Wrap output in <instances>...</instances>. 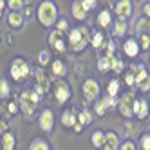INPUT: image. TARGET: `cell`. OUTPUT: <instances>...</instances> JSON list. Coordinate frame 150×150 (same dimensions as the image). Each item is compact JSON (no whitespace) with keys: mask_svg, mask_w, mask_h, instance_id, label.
I'll use <instances>...</instances> for the list:
<instances>
[{"mask_svg":"<svg viewBox=\"0 0 150 150\" xmlns=\"http://www.w3.org/2000/svg\"><path fill=\"white\" fill-rule=\"evenodd\" d=\"M103 146H105V150H117V136L114 132H109L105 136Z\"/></svg>","mask_w":150,"mask_h":150,"instance_id":"14","label":"cell"},{"mask_svg":"<svg viewBox=\"0 0 150 150\" xmlns=\"http://www.w3.org/2000/svg\"><path fill=\"white\" fill-rule=\"evenodd\" d=\"M52 47H54L56 51H60V52H63V51H65V45H63V42H62L60 38L54 42V44H52Z\"/></svg>","mask_w":150,"mask_h":150,"instance_id":"36","label":"cell"},{"mask_svg":"<svg viewBox=\"0 0 150 150\" xmlns=\"http://www.w3.org/2000/svg\"><path fill=\"white\" fill-rule=\"evenodd\" d=\"M98 24H100V25H103V27L109 25V24H110V13H109V11L100 13V16H98Z\"/></svg>","mask_w":150,"mask_h":150,"instance_id":"23","label":"cell"},{"mask_svg":"<svg viewBox=\"0 0 150 150\" xmlns=\"http://www.w3.org/2000/svg\"><path fill=\"white\" fill-rule=\"evenodd\" d=\"M125 29H127L125 20L120 18V20L116 22V25H114V35H116V36H123V35H125Z\"/></svg>","mask_w":150,"mask_h":150,"instance_id":"19","label":"cell"},{"mask_svg":"<svg viewBox=\"0 0 150 150\" xmlns=\"http://www.w3.org/2000/svg\"><path fill=\"white\" fill-rule=\"evenodd\" d=\"M116 101H117V100L114 98V96H109V98L105 100V105H107V107H116Z\"/></svg>","mask_w":150,"mask_h":150,"instance_id":"38","label":"cell"},{"mask_svg":"<svg viewBox=\"0 0 150 150\" xmlns=\"http://www.w3.org/2000/svg\"><path fill=\"white\" fill-rule=\"evenodd\" d=\"M81 6L85 7V11H89V9H92L96 6V0H81Z\"/></svg>","mask_w":150,"mask_h":150,"instance_id":"33","label":"cell"},{"mask_svg":"<svg viewBox=\"0 0 150 150\" xmlns=\"http://www.w3.org/2000/svg\"><path fill=\"white\" fill-rule=\"evenodd\" d=\"M2 148L4 150H15V134L6 132L2 136Z\"/></svg>","mask_w":150,"mask_h":150,"instance_id":"15","label":"cell"},{"mask_svg":"<svg viewBox=\"0 0 150 150\" xmlns=\"http://www.w3.org/2000/svg\"><path fill=\"white\" fill-rule=\"evenodd\" d=\"M6 128H7V127H6V123H4L2 120H0V132H4V130H6Z\"/></svg>","mask_w":150,"mask_h":150,"instance_id":"42","label":"cell"},{"mask_svg":"<svg viewBox=\"0 0 150 150\" xmlns=\"http://www.w3.org/2000/svg\"><path fill=\"white\" fill-rule=\"evenodd\" d=\"M62 123L65 127H72L74 123H76V114H74L72 110H65L62 114Z\"/></svg>","mask_w":150,"mask_h":150,"instance_id":"17","label":"cell"},{"mask_svg":"<svg viewBox=\"0 0 150 150\" xmlns=\"http://www.w3.org/2000/svg\"><path fill=\"white\" fill-rule=\"evenodd\" d=\"M121 150H136V145H134L132 141H125V143L121 145Z\"/></svg>","mask_w":150,"mask_h":150,"instance_id":"37","label":"cell"},{"mask_svg":"<svg viewBox=\"0 0 150 150\" xmlns=\"http://www.w3.org/2000/svg\"><path fill=\"white\" fill-rule=\"evenodd\" d=\"M72 15L78 20H83L85 16H87V11H85V7L81 6V0H76V2L72 4Z\"/></svg>","mask_w":150,"mask_h":150,"instance_id":"16","label":"cell"},{"mask_svg":"<svg viewBox=\"0 0 150 150\" xmlns=\"http://www.w3.org/2000/svg\"><path fill=\"white\" fill-rule=\"evenodd\" d=\"M38 62L42 63V65H45V63L49 62V52H47V51H42L40 56H38Z\"/></svg>","mask_w":150,"mask_h":150,"instance_id":"32","label":"cell"},{"mask_svg":"<svg viewBox=\"0 0 150 150\" xmlns=\"http://www.w3.org/2000/svg\"><path fill=\"white\" fill-rule=\"evenodd\" d=\"M103 143H105V136H103L100 130L94 132V134H92V145L100 148V146H103Z\"/></svg>","mask_w":150,"mask_h":150,"instance_id":"22","label":"cell"},{"mask_svg":"<svg viewBox=\"0 0 150 150\" xmlns=\"http://www.w3.org/2000/svg\"><path fill=\"white\" fill-rule=\"evenodd\" d=\"M81 130V125L80 123H74V132H80Z\"/></svg>","mask_w":150,"mask_h":150,"instance_id":"43","label":"cell"},{"mask_svg":"<svg viewBox=\"0 0 150 150\" xmlns=\"http://www.w3.org/2000/svg\"><path fill=\"white\" fill-rule=\"evenodd\" d=\"M52 123H54V116H52V110H51V109H45L44 112L40 114L38 125H40V128H42V130L51 132V130H52Z\"/></svg>","mask_w":150,"mask_h":150,"instance_id":"5","label":"cell"},{"mask_svg":"<svg viewBox=\"0 0 150 150\" xmlns=\"http://www.w3.org/2000/svg\"><path fill=\"white\" fill-rule=\"evenodd\" d=\"M123 51H125V54H127V56H130V58L137 56L139 47H137V44H136V40H127V42H125V45H123Z\"/></svg>","mask_w":150,"mask_h":150,"instance_id":"13","label":"cell"},{"mask_svg":"<svg viewBox=\"0 0 150 150\" xmlns=\"http://www.w3.org/2000/svg\"><path fill=\"white\" fill-rule=\"evenodd\" d=\"M110 67H112V69H116V72H120V71H121V67H123V63L112 56V58H110Z\"/></svg>","mask_w":150,"mask_h":150,"instance_id":"30","label":"cell"},{"mask_svg":"<svg viewBox=\"0 0 150 150\" xmlns=\"http://www.w3.org/2000/svg\"><path fill=\"white\" fill-rule=\"evenodd\" d=\"M7 24L13 29H20L24 25V15H20V11H11L7 15Z\"/></svg>","mask_w":150,"mask_h":150,"instance_id":"10","label":"cell"},{"mask_svg":"<svg viewBox=\"0 0 150 150\" xmlns=\"http://www.w3.org/2000/svg\"><path fill=\"white\" fill-rule=\"evenodd\" d=\"M67 20H60V22H58V31H60V33H62V31H65L67 29Z\"/></svg>","mask_w":150,"mask_h":150,"instance_id":"39","label":"cell"},{"mask_svg":"<svg viewBox=\"0 0 150 150\" xmlns=\"http://www.w3.org/2000/svg\"><path fill=\"white\" fill-rule=\"evenodd\" d=\"M141 47H143V49H148V47H150V36L141 35Z\"/></svg>","mask_w":150,"mask_h":150,"instance_id":"34","label":"cell"},{"mask_svg":"<svg viewBox=\"0 0 150 150\" xmlns=\"http://www.w3.org/2000/svg\"><path fill=\"white\" fill-rule=\"evenodd\" d=\"M137 87L141 89V91H148V89H150V76H148V74H146V76L137 83Z\"/></svg>","mask_w":150,"mask_h":150,"instance_id":"28","label":"cell"},{"mask_svg":"<svg viewBox=\"0 0 150 150\" xmlns=\"http://www.w3.org/2000/svg\"><path fill=\"white\" fill-rule=\"evenodd\" d=\"M78 116H80V125H89L92 121V117H91L89 112H80Z\"/></svg>","mask_w":150,"mask_h":150,"instance_id":"27","label":"cell"},{"mask_svg":"<svg viewBox=\"0 0 150 150\" xmlns=\"http://www.w3.org/2000/svg\"><path fill=\"white\" fill-rule=\"evenodd\" d=\"M29 150H49V143L44 141V139H40V137H36L35 141L31 143Z\"/></svg>","mask_w":150,"mask_h":150,"instance_id":"18","label":"cell"},{"mask_svg":"<svg viewBox=\"0 0 150 150\" xmlns=\"http://www.w3.org/2000/svg\"><path fill=\"white\" fill-rule=\"evenodd\" d=\"M134 114L137 116V117H146L148 116V105H146V101H143V100H137V101H134Z\"/></svg>","mask_w":150,"mask_h":150,"instance_id":"12","label":"cell"},{"mask_svg":"<svg viewBox=\"0 0 150 150\" xmlns=\"http://www.w3.org/2000/svg\"><path fill=\"white\" fill-rule=\"evenodd\" d=\"M54 96H56L58 103H65V101L69 100V96H71V89H69V85H67L65 81H58L56 91H54Z\"/></svg>","mask_w":150,"mask_h":150,"instance_id":"6","label":"cell"},{"mask_svg":"<svg viewBox=\"0 0 150 150\" xmlns=\"http://www.w3.org/2000/svg\"><path fill=\"white\" fill-rule=\"evenodd\" d=\"M100 92V87H98V81L96 80H87L83 83V94L87 100H94Z\"/></svg>","mask_w":150,"mask_h":150,"instance_id":"8","label":"cell"},{"mask_svg":"<svg viewBox=\"0 0 150 150\" xmlns=\"http://www.w3.org/2000/svg\"><path fill=\"white\" fill-rule=\"evenodd\" d=\"M6 7V2H4V0H0V16H2V9Z\"/></svg>","mask_w":150,"mask_h":150,"instance_id":"44","label":"cell"},{"mask_svg":"<svg viewBox=\"0 0 150 150\" xmlns=\"http://www.w3.org/2000/svg\"><path fill=\"white\" fill-rule=\"evenodd\" d=\"M116 13L120 15V18H125L132 13V4L130 0H120V2L116 4Z\"/></svg>","mask_w":150,"mask_h":150,"instance_id":"9","label":"cell"},{"mask_svg":"<svg viewBox=\"0 0 150 150\" xmlns=\"http://www.w3.org/2000/svg\"><path fill=\"white\" fill-rule=\"evenodd\" d=\"M134 96L132 94H127L125 98L121 100V103H120V110H121V114L125 116V117H130L132 114H134Z\"/></svg>","mask_w":150,"mask_h":150,"instance_id":"7","label":"cell"},{"mask_svg":"<svg viewBox=\"0 0 150 150\" xmlns=\"http://www.w3.org/2000/svg\"><path fill=\"white\" fill-rule=\"evenodd\" d=\"M52 72H54L56 76H63V74H65V65H63L60 60L52 62Z\"/></svg>","mask_w":150,"mask_h":150,"instance_id":"20","label":"cell"},{"mask_svg":"<svg viewBox=\"0 0 150 150\" xmlns=\"http://www.w3.org/2000/svg\"><path fill=\"white\" fill-rule=\"evenodd\" d=\"M117 91H120V83H117L116 80H112V81L109 83V96H116Z\"/></svg>","mask_w":150,"mask_h":150,"instance_id":"26","label":"cell"},{"mask_svg":"<svg viewBox=\"0 0 150 150\" xmlns=\"http://www.w3.org/2000/svg\"><path fill=\"white\" fill-rule=\"evenodd\" d=\"M92 45H94V47H101V45H103V35H101V33H96V35H94Z\"/></svg>","mask_w":150,"mask_h":150,"instance_id":"29","label":"cell"},{"mask_svg":"<svg viewBox=\"0 0 150 150\" xmlns=\"http://www.w3.org/2000/svg\"><path fill=\"white\" fill-rule=\"evenodd\" d=\"M87 40H89V31L85 27H76V29H72L71 35H69L71 47H72V51H76V52L83 51V47L87 45Z\"/></svg>","mask_w":150,"mask_h":150,"instance_id":"2","label":"cell"},{"mask_svg":"<svg viewBox=\"0 0 150 150\" xmlns=\"http://www.w3.org/2000/svg\"><path fill=\"white\" fill-rule=\"evenodd\" d=\"M35 76H36V80H38V83H36V92H38V94H45V92L49 91V80H47L40 71H36Z\"/></svg>","mask_w":150,"mask_h":150,"instance_id":"11","label":"cell"},{"mask_svg":"<svg viewBox=\"0 0 150 150\" xmlns=\"http://www.w3.org/2000/svg\"><path fill=\"white\" fill-rule=\"evenodd\" d=\"M16 110H18V107H16L15 103H11V105H9V112H13V114H15Z\"/></svg>","mask_w":150,"mask_h":150,"instance_id":"40","label":"cell"},{"mask_svg":"<svg viewBox=\"0 0 150 150\" xmlns=\"http://www.w3.org/2000/svg\"><path fill=\"white\" fill-rule=\"evenodd\" d=\"M141 146H143V150H150V136L148 134H145L141 137Z\"/></svg>","mask_w":150,"mask_h":150,"instance_id":"31","label":"cell"},{"mask_svg":"<svg viewBox=\"0 0 150 150\" xmlns=\"http://www.w3.org/2000/svg\"><path fill=\"white\" fill-rule=\"evenodd\" d=\"M127 83H128V85L134 83V76H132V74H128V76H127Z\"/></svg>","mask_w":150,"mask_h":150,"instance_id":"41","label":"cell"},{"mask_svg":"<svg viewBox=\"0 0 150 150\" xmlns=\"http://www.w3.org/2000/svg\"><path fill=\"white\" fill-rule=\"evenodd\" d=\"M105 110H107V105H105V101H101V103H98V105H96V112H98L100 116H103V114H105Z\"/></svg>","mask_w":150,"mask_h":150,"instance_id":"35","label":"cell"},{"mask_svg":"<svg viewBox=\"0 0 150 150\" xmlns=\"http://www.w3.org/2000/svg\"><path fill=\"white\" fill-rule=\"evenodd\" d=\"M9 96V83L7 80L0 78V98H7Z\"/></svg>","mask_w":150,"mask_h":150,"instance_id":"24","label":"cell"},{"mask_svg":"<svg viewBox=\"0 0 150 150\" xmlns=\"http://www.w3.org/2000/svg\"><path fill=\"white\" fill-rule=\"evenodd\" d=\"M7 6H9L11 11H20V9H24L25 2L24 0H7Z\"/></svg>","mask_w":150,"mask_h":150,"instance_id":"21","label":"cell"},{"mask_svg":"<svg viewBox=\"0 0 150 150\" xmlns=\"http://www.w3.org/2000/svg\"><path fill=\"white\" fill-rule=\"evenodd\" d=\"M145 13H146V15H150V4H148V6L145 7Z\"/></svg>","mask_w":150,"mask_h":150,"instance_id":"45","label":"cell"},{"mask_svg":"<svg viewBox=\"0 0 150 150\" xmlns=\"http://www.w3.org/2000/svg\"><path fill=\"white\" fill-rule=\"evenodd\" d=\"M20 105H22V110H24V114H25L27 117L33 116V112H35V109H36V103L31 100L29 91L22 92V96H20Z\"/></svg>","mask_w":150,"mask_h":150,"instance_id":"4","label":"cell"},{"mask_svg":"<svg viewBox=\"0 0 150 150\" xmlns=\"http://www.w3.org/2000/svg\"><path fill=\"white\" fill-rule=\"evenodd\" d=\"M56 15H58L56 6L52 4L51 0H44V2L40 4V7H38V20H40L42 25H45V27L52 25L54 20H56Z\"/></svg>","mask_w":150,"mask_h":150,"instance_id":"1","label":"cell"},{"mask_svg":"<svg viewBox=\"0 0 150 150\" xmlns=\"http://www.w3.org/2000/svg\"><path fill=\"white\" fill-rule=\"evenodd\" d=\"M9 72H11V78L15 81H20V80H24V78L29 76V63L24 58H15L13 63H11Z\"/></svg>","mask_w":150,"mask_h":150,"instance_id":"3","label":"cell"},{"mask_svg":"<svg viewBox=\"0 0 150 150\" xmlns=\"http://www.w3.org/2000/svg\"><path fill=\"white\" fill-rule=\"evenodd\" d=\"M98 67H100V71H109V69H110V56L101 58V60L98 62Z\"/></svg>","mask_w":150,"mask_h":150,"instance_id":"25","label":"cell"}]
</instances>
